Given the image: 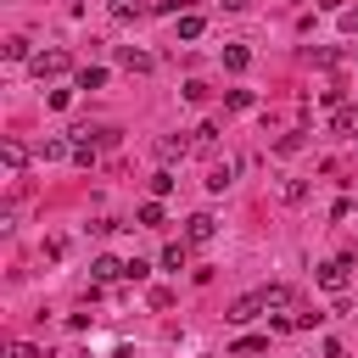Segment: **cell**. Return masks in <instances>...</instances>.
<instances>
[{
    "label": "cell",
    "instance_id": "cell-1",
    "mask_svg": "<svg viewBox=\"0 0 358 358\" xmlns=\"http://www.w3.org/2000/svg\"><path fill=\"white\" fill-rule=\"evenodd\" d=\"M257 313H268V308H263V291H246V296H235V302H229V313H224V319H229V324H246V319H257Z\"/></svg>",
    "mask_w": 358,
    "mask_h": 358
},
{
    "label": "cell",
    "instance_id": "cell-2",
    "mask_svg": "<svg viewBox=\"0 0 358 358\" xmlns=\"http://www.w3.org/2000/svg\"><path fill=\"white\" fill-rule=\"evenodd\" d=\"M213 235H218L213 213H190V218H185V241H196V246H201V241H213Z\"/></svg>",
    "mask_w": 358,
    "mask_h": 358
},
{
    "label": "cell",
    "instance_id": "cell-3",
    "mask_svg": "<svg viewBox=\"0 0 358 358\" xmlns=\"http://www.w3.org/2000/svg\"><path fill=\"white\" fill-rule=\"evenodd\" d=\"M347 268H352L347 257H330V263L319 268V285H324V291H347Z\"/></svg>",
    "mask_w": 358,
    "mask_h": 358
},
{
    "label": "cell",
    "instance_id": "cell-4",
    "mask_svg": "<svg viewBox=\"0 0 358 358\" xmlns=\"http://www.w3.org/2000/svg\"><path fill=\"white\" fill-rule=\"evenodd\" d=\"M34 73H39V78L67 73V50H39V56H34Z\"/></svg>",
    "mask_w": 358,
    "mask_h": 358
},
{
    "label": "cell",
    "instance_id": "cell-5",
    "mask_svg": "<svg viewBox=\"0 0 358 358\" xmlns=\"http://www.w3.org/2000/svg\"><path fill=\"white\" fill-rule=\"evenodd\" d=\"M330 129H336L341 140H358V106H336V117H330Z\"/></svg>",
    "mask_w": 358,
    "mask_h": 358
},
{
    "label": "cell",
    "instance_id": "cell-6",
    "mask_svg": "<svg viewBox=\"0 0 358 358\" xmlns=\"http://www.w3.org/2000/svg\"><path fill=\"white\" fill-rule=\"evenodd\" d=\"M0 162H6V173H22V162H28L22 140H6V145H0Z\"/></svg>",
    "mask_w": 358,
    "mask_h": 358
},
{
    "label": "cell",
    "instance_id": "cell-7",
    "mask_svg": "<svg viewBox=\"0 0 358 358\" xmlns=\"http://www.w3.org/2000/svg\"><path fill=\"white\" fill-rule=\"evenodd\" d=\"M235 185V162H213L207 168V190H229Z\"/></svg>",
    "mask_w": 358,
    "mask_h": 358
},
{
    "label": "cell",
    "instance_id": "cell-8",
    "mask_svg": "<svg viewBox=\"0 0 358 358\" xmlns=\"http://www.w3.org/2000/svg\"><path fill=\"white\" fill-rule=\"evenodd\" d=\"M296 296H291V285H263V308L274 313V308H291Z\"/></svg>",
    "mask_w": 358,
    "mask_h": 358
},
{
    "label": "cell",
    "instance_id": "cell-9",
    "mask_svg": "<svg viewBox=\"0 0 358 358\" xmlns=\"http://www.w3.org/2000/svg\"><path fill=\"white\" fill-rule=\"evenodd\" d=\"M263 347H268V336H241V341L229 347V358H257Z\"/></svg>",
    "mask_w": 358,
    "mask_h": 358
},
{
    "label": "cell",
    "instance_id": "cell-10",
    "mask_svg": "<svg viewBox=\"0 0 358 358\" xmlns=\"http://www.w3.org/2000/svg\"><path fill=\"white\" fill-rule=\"evenodd\" d=\"M117 62H123V67H134V73H151V56H145V50H134V45H123V50H117Z\"/></svg>",
    "mask_w": 358,
    "mask_h": 358
},
{
    "label": "cell",
    "instance_id": "cell-11",
    "mask_svg": "<svg viewBox=\"0 0 358 358\" xmlns=\"http://www.w3.org/2000/svg\"><path fill=\"white\" fill-rule=\"evenodd\" d=\"M185 151H190V145H185V140H173V134H168V140H157V157H162V162H179Z\"/></svg>",
    "mask_w": 358,
    "mask_h": 358
},
{
    "label": "cell",
    "instance_id": "cell-12",
    "mask_svg": "<svg viewBox=\"0 0 358 358\" xmlns=\"http://www.w3.org/2000/svg\"><path fill=\"white\" fill-rule=\"evenodd\" d=\"M90 274H95V280H117V274H123V263H117V257H95V263H90Z\"/></svg>",
    "mask_w": 358,
    "mask_h": 358
},
{
    "label": "cell",
    "instance_id": "cell-13",
    "mask_svg": "<svg viewBox=\"0 0 358 358\" xmlns=\"http://www.w3.org/2000/svg\"><path fill=\"white\" fill-rule=\"evenodd\" d=\"M246 62H252V50H246V45H229V50H224V67H229V73H241Z\"/></svg>",
    "mask_w": 358,
    "mask_h": 358
},
{
    "label": "cell",
    "instance_id": "cell-14",
    "mask_svg": "<svg viewBox=\"0 0 358 358\" xmlns=\"http://www.w3.org/2000/svg\"><path fill=\"white\" fill-rule=\"evenodd\" d=\"M190 145H196V151H213V145H218V123H201V129H196V140H190Z\"/></svg>",
    "mask_w": 358,
    "mask_h": 358
},
{
    "label": "cell",
    "instance_id": "cell-15",
    "mask_svg": "<svg viewBox=\"0 0 358 358\" xmlns=\"http://www.w3.org/2000/svg\"><path fill=\"white\" fill-rule=\"evenodd\" d=\"M162 218H168L162 201H145V207H140V224H145V229H162Z\"/></svg>",
    "mask_w": 358,
    "mask_h": 358
},
{
    "label": "cell",
    "instance_id": "cell-16",
    "mask_svg": "<svg viewBox=\"0 0 358 358\" xmlns=\"http://www.w3.org/2000/svg\"><path fill=\"white\" fill-rule=\"evenodd\" d=\"M162 268H185V241H168L162 246Z\"/></svg>",
    "mask_w": 358,
    "mask_h": 358
},
{
    "label": "cell",
    "instance_id": "cell-17",
    "mask_svg": "<svg viewBox=\"0 0 358 358\" xmlns=\"http://www.w3.org/2000/svg\"><path fill=\"white\" fill-rule=\"evenodd\" d=\"M101 84H106V67H84L78 73V90H101Z\"/></svg>",
    "mask_w": 358,
    "mask_h": 358
},
{
    "label": "cell",
    "instance_id": "cell-18",
    "mask_svg": "<svg viewBox=\"0 0 358 358\" xmlns=\"http://www.w3.org/2000/svg\"><path fill=\"white\" fill-rule=\"evenodd\" d=\"M179 39H201V17H179Z\"/></svg>",
    "mask_w": 358,
    "mask_h": 358
},
{
    "label": "cell",
    "instance_id": "cell-19",
    "mask_svg": "<svg viewBox=\"0 0 358 358\" xmlns=\"http://www.w3.org/2000/svg\"><path fill=\"white\" fill-rule=\"evenodd\" d=\"M224 101H229V112H246V106H252V90H229Z\"/></svg>",
    "mask_w": 358,
    "mask_h": 358
},
{
    "label": "cell",
    "instance_id": "cell-20",
    "mask_svg": "<svg viewBox=\"0 0 358 358\" xmlns=\"http://www.w3.org/2000/svg\"><path fill=\"white\" fill-rule=\"evenodd\" d=\"M151 190H157V196H168V190H173V173H168V168H162V173H151Z\"/></svg>",
    "mask_w": 358,
    "mask_h": 358
},
{
    "label": "cell",
    "instance_id": "cell-21",
    "mask_svg": "<svg viewBox=\"0 0 358 358\" xmlns=\"http://www.w3.org/2000/svg\"><path fill=\"white\" fill-rule=\"evenodd\" d=\"M145 274H151V268H145L140 257H129V263H123V280H145Z\"/></svg>",
    "mask_w": 358,
    "mask_h": 358
},
{
    "label": "cell",
    "instance_id": "cell-22",
    "mask_svg": "<svg viewBox=\"0 0 358 358\" xmlns=\"http://www.w3.org/2000/svg\"><path fill=\"white\" fill-rule=\"evenodd\" d=\"M6 358H39V352H34L28 341H11V347H6Z\"/></svg>",
    "mask_w": 358,
    "mask_h": 358
},
{
    "label": "cell",
    "instance_id": "cell-23",
    "mask_svg": "<svg viewBox=\"0 0 358 358\" xmlns=\"http://www.w3.org/2000/svg\"><path fill=\"white\" fill-rule=\"evenodd\" d=\"M341 28L352 34V28H358V11H341Z\"/></svg>",
    "mask_w": 358,
    "mask_h": 358
},
{
    "label": "cell",
    "instance_id": "cell-24",
    "mask_svg": "<svg viewBox=\"0 0 358 358\" xmlns=\"http://www.w3.org/2000/svg\"><path fill=\"white\" fill-rule=\"evenodd\" d=\"M224 6H246V0H224Z\"/></svg>",
    "mask_w": 358,
    "mask_h": 358
},
{
    "label": "cell",
    "instance_id": "cell-25",
    "mask_svg": "<svg viewBox=\"0 0 358 358\" xmlns=\"http://www.w3.org/2000/svg\"><path fill=\"white\" fill-rule=\"evenodd\" d=\"M117 358H134V352H117Z\"/></svg>",
    "mask_w": 358,
    "mask_h": 358
}]
</instances>
